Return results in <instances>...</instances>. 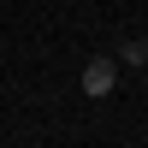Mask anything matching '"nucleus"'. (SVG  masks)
Instances as JSON below:
<instances>
[{
	"mask_svg": "<svg viewBox=\"0 0 148 148\" xmlns=\"http://www.w3.org/2000/svg\"><path fill=\"white\" fill-rule=\"evenodd\" d=\"M89 89H95V95L113 89V65H107V59H101V65H89Z\"/></svg>",
	"mask_w": 148,
	"mask_h": 148,
	"instance_id": "1",
	"label": "nucleus"
}]
</instances>
